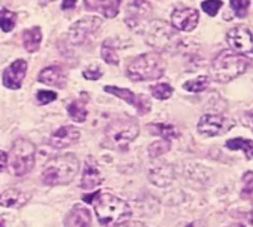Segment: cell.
<instances>
[{
	"label": "cell",
	"mask_w": 253,
	"mask_h": 227,
	"mask_svg": "<svg viewBox=\"0 0 253 227\" xmlns=\"http://www.w3.org/2000/svg\"><path fill=\"white\" fill-rule=\"evenodd\" d=\"M94 209L98 221L103 226H118L124 223L126 218L131 217V208L125 200L110 195V193H100L95 195Z\"/></svg>",
	"instance_id": "1"
},
{
	"label": "cell",
	"mask_w": 253,
	"mask_h": 227,
	"mask_svg": "<svg viewBox=\"0 0 253 227\" xmlns=\"http://www.w3.org/2000/svg\"><path fill=\"white\" fill-rule=\"evenodd\" d=\"M79 171V161L73 155H61L51 159L42 174V180L46 186H66L72 183Z\"/></svg>",
	"instance_id": "2"
},
{
	"label": "cell",
	"mask_w": 253,
	"mask_h": 227,
	"mask_svg": "<svg viewBox=\"0 0 253 227\" xmlns=\"http://www.w3.org/2000/svg\"><path fill=\"white\" fill-rule=\"evenodd\" d=\"M137 135L139 125L136 122L128 119H116L110 122L104 130L103 147L116 152H126Z\"/></svg>",
	"instance_id": "3"
},
{
	"label": "cell",
	"mask_w": 253,
	"mask_h": 227,
	"mask_svg": "<svg viewBox=\"0 0 253 227\" xmlns=\"http://www.w3.org/2000/svg\"><path fill=\"white\" fill-rule=\"evenodd\" d=\"M249 61L234 52V51H222L211 63V73L217 82H231L235 77L241 76L247 70Z\"/></svg>",
	"instance_id": "4"
},
{
	"label": "cell",
	"mask_w": 253,
	"mask_h": 227,
	"mask_svg": "<svg viewBox=\"0 0 253 227\" xmlns=\"http://www.w3.org/2000/svg\"><path fill=\"white\" fill-rule=\"evenodd\" d=\"M166 71V63L164 60L154 52L142 54L137 58H134L128 68H126V76L134 82H143V80H155L160 79Z\"/></svg>",
	"instance_id": "5"
},
{
	"label": "cell",
	"mask_w": 253,
	"mask_h": 227,
	"mask_svg": "<svg viewBox=\"0 0 253 227\" xmlns=\"http://www.w3.org/2000/svg\"><path fill=\"white\" fill-rule=\"evenodd\" d=\"M36 162V147L29 140H17L11 150V158L8 162L9 172L12 175L21 177L30 172Z\"/></svg>",
	"instance_id": "6"
},
{
	"label": "cell",
	"mask_w": 253,
	"mask_h": 227,
	"mask_svg": "<svg viewBox=\"0 0 253 227\" xmlns=\"http://www.w3.org/2000/svg\"><path fill=\"white\" fill-rule=\"evenodd\" d=\"M146 42L158 51H173L180 45V37L167 23L157 20L146 29Z\"/></svg>",
	"instance_id": "7"
},
{
	"label": "cell",
	"mask_w": 253,
	"mask_h": 227,
	"mask_svg": "<svg viewBox=\"0 0 253 227\" xmlns=\"http://www.w3.org/2000/svg\"><path fill=\"white\" fill-rule=\"evenodd\" d=\"M152 6L146 0H131L126 6L125 24L136 33H145L151 24Z\"/></svg>",
	"instance_id": "8"
},
{
	"label": "cell",
	"mask_w": 253,
	"mask_h": 227,
	"mask_svg": "<svg viewBox=\"0 0 253 227\" xmlns=\"http://www.w3.org/2000/svg\"><path fill=\"white\" fill-rule=\"evenodd\" d=\"M235 122L229 118L220 115H204L198 121V132L206 137H216L226 134L231 128H234Z\"/></svg>",
	"instance_id": "9"
},
{
	"label": "cell",
	"mask_w": 253,
	"mask_h": 227,
	"mask_svg": "<svg viewBox=\"0 0 253 227\" xmlns=\"http://www.w3.org/2000/svg\"><path fill=\"white\" fill-rule=\"evenodd\" d=\"M101 26V20L97 17H85L76 21L69 30V39L75 45H82L86 42Z\"/></svg>",
	"instance_id": "10"
},
{
	"label": "cell",
	"mask_w": 253,
	"mask_h": 227,
	"mask_svg": "<svg viewBox=\"0 0 253 227\" xmlns=\"http://www.w3.org/2000/svg\"><path fill=\"white\" fill-rule=\"evenodd\" d=\"M228 45L237 54H250L253 52V34L246 27H234L226 34Z\"/></svg>",
	"instance_id": "11"
},
{
	"label": "cell",
	"mask_w": 253,
	"mask_h": 227,
	"mask_svg": "<svg viewBox=\"0 0 253 227\" xmlns=\"http://www.w3.org/2000/svg\"><path fill=\"white\" fill-rule=\"evenodd\" d=\"M104 91L107 94H112V95L124 99L125 102H128L130 105H134L139 110V113H142V115H145V113H148L151 110V101L145 95H137V94H134L130 89L118 88V86H104Z\"/></svg>",
	"instance_id": "12"
},
{
	"label": "cell",
	"mask_w": 253,
	"mask_h": 227,
	"mask_svg": "<svg viewBox=\"0 0 253 227\" xmlns=\"http://www.w3.org/2000/svg\"><path fill=\"white\" fill-rule=\"evenodd\" d=\"M198 20V11L192 8L174 9L171 14V26L179 32H192L197 27Z\"/></svg>",
	"instance_id": "13"
},
{
	"label": "cell",
	"mask_w": 253,
	"mask_h": 227,
	"mask_svg": "<svg viewBox=\"0 0 253 227\" xmlns=\"http://www.w3.org/2000/svg\"><path fill=\"white\" fill-rule=\"evenodd\" d=\"M26 74H27V63L24 60H17L3 71V77H2L3 85L9 89H20Z\"/></svg>",
	"instance_id": "14"
},
{
	"label": "cell",
	"mask_w": 253,
	"mask_h": 227,
	"mask_svg": "<svg viewBox=\"0 0 253 227\" xmlns=\"http://www.w3.org/2000/svg\"><path fill=\"white\" fill-rule=\"evenodd\" d=\"M81 137V132L75 127H63L58 128L49 138V144L54 149H66L75 144Z\"/></svg>",
	"instance_id": "15"
},
{
	"label": "cell",
	"mask_w": 253,
	"mask_h": 227,
	"mask_svg": "<svg viewBox=\"0 0 253 227\" xmlns=\"http://www.w3.org/2000/svg\"><path fill=\"white\" fill-rule=\"evenodd\" d=\"M38 80L43 85H49V86H55V88H64L67 83V73L60 65H51V67H45L39 73Z\"/></svg>",
	"instance_id": "16"
},
{
	"label": "cell",
	"mask_w": 253,
	"mask_h": 227,
	"mask_svg": "<svg viewBox=\"0 0 253 227\" xmlns=\"http://www.w3.org/2000/svg\"><path fill=\"white\" fill-rule=\"evenodd\" d=\"M88 11H95L106 18H115L119 12L121 0H84Z\"/></svg>",
	"instance_id": "17"
},
{
	"label": "cell",
	"mask_w": 253,
	"mask_h": 227,
	"mask_svg": "<svg viewBox=\"0 0 253 227\" xmlns=\"http://www.w3.org/2000/svg\"><path fill=\"white\" fill-rule=\"evenodd\" d=\"M101 180L103 178H101L100 169L97 166V162L94 161V158H88L85 162V168H84V174H82V180H81V187L85 190H92L101 184Z\"/></svg>",
	"instance_id": "18"
},
{
	"label": "cell",
	"mask_w": 253,
	"mask_h": 227,
	"mask_svg": "<svg viewBox=\"0 0 253 227\" xmlns=\"http://www.w3.org/2000/svg\"><path fill=\"white\" fill-rule=\"evenodd\" d=\"M91 223V215L86 206L84 205H75L67 217L64 218L66 227H88Z\"/></svg>",
	"instance_id": "19"
},
{
	"label": "cell",
	"mask_w": 253,
	"mask_h": 227,
	"mask_svg": "<svg viewBox=\"0 0 253 227\" xmlns=\"http://www.w3.org/2000/svg\"><path fill=\"white\" fill-rule=\"evenodd\" d=\"M29 200V196L17 189H9L0 195V205L5 208H23Z\"/></svg>",
	"instance_id": "20"
},
{
	"label": "cell",
	"mask_w": 253,
	"mask_h": 227,
	"mask_svg": "<svg viewBox=\"0 0 253 227\" xmlns=\"http://www.w3.org/2000/svg\"><path fill=\"white\" fill-rule=\"evenodd\" d=\"M42 42L41 27H32L23 32V45L29 52H36Z\"/></svg>",
	"instance_id": "21"
},
{
	"label": "cell",
	"mask_w": 253,
	"mask_h": 227,
	"mask_svg": "<svg viewBox=\"0 0 253 227\" xmlns=\"http://www.w3.org/2000/svg\"><path fill=\"white\" fill-rule=\"evenodd\" d=\"M67 113L69 116L75 121V122H85L86 116H88V111H86V104L82 99H75L69 104L67 107Z\"/></svg>",
	"instance_id": "22"
},
{
	"label": "cell",
	"mask_w": 253,
	"mask_h": 227,
	"mask_svg": "<svg viewBox=\"0 0 253 227\" xmlns=\"http://www.w3.org/2000/svg\"><path fill=\"white\" fill-rule=\"evenodd\" d=\"M226 147L229 150H241L247 159H253V141L244 138H234L226 141Z\"/></svg>",
	"instance_id": "23"
},
{
	"label": "cell",
	"mask_w": 253,
	"mask_h": 227,
	"mask_svg": "<svg viewBox=\"0 0 253 227\" xmlns=\"http://www.w3.org/2000/svg\"><path fill=\"white\" fill-rule=\"evenodd\" d=\"M149 131L163 137V140H171V138L179 137V131L176 130V127L169 125V124H151Z\"/></svg>",
	"instance_id": "24"
},
{
	"label": "cell",
	"mask_w": 253,
	"mask_h": 227,
	"mask_svg": "<svg viewBox=\"0 0 253 227\" xmlns=\"http://www.w3.org/2000/svg\"><path fill=\"white\" fill-rule=\"evenodd\" d=\"M209 85H210V79H209L207 76H200V77H197V79H192V80L185 82V83H183V89L188 91V92L197 94V92L206 91V89L209 88Z\"/></svg>",
	"instance_id": "25"
},
{
	"label": "cell",
	"mask_w": 253,
	"mask_h": 227,
	"mask_svg": "<svg viewBox=\"0 0 253 227\" xmlns=\"http://www.w3.org/2000/svg\"><path fill=\"white\" fill-rule=\"evenodd\" d=\"M101 58L110 65H118L119 64V58H118L115 46L112 45V40H106L103 43V46H101Z\"/></svg>",
	"instance_id": "26"
},
{
	"label": "cell",
	"mask_w": 253,
	"mask_h": 227,
	"mask_svg": "<svg viewBox=\"0 0 253 227\" xmlns=\"http://www.w3.org/2000/svg\"><path fill=\"white\" fill-rule=\"evenodd\" d=\"M17 15L9 9H0V29L5 33H9L15 27Z\"/></svg>",
	"instance_id": "27"
},
{
	"label": "cell",
	"mask_w": 253,
	"mask_h": 227,
	"mask_svg": "<svg viewBox=\"0 0 253 227\" xmlns=\"http://www.w3.org/2000/svg\"><path fill=\"white\" fill-rule=\"evenodd\" d=\"M170 147H171L170 140H158V141H155V143H152L149 146L148 152H149V156L151 158H158V156L167 153L170 150Z\"/></svg>",
	"instance_id": "28"
},
{
	"label": "cell",
	"mask_w": 253,
	"mask_h": 227,
	"mask_svg": "<svg viewBox=\"0 0 253 227\" xmlns=\"http://www.w3.org/2000/svg\"><path fill=\"white\" fill-rule=\"evenodd\" d=\"M151 92L157 99H169L173 95V88L169 83H157L151 86Z\"/></svg>",
	"instance_id": "29"
},
{
	"label": "cell",
	"mask_w": 253,
	"mask_h": 227,
	"mask_svg": "<svg viewBox=\"0 0 253 227\" xmlns=\"http://www.w3.org/2000/svg\"><path fill=\"white\" fill-rule=\"evenodd\" d=\"M229 5L238 18H244L249 12L250 0H229Z\"/></svg>",
	"instance_id": "30"
},
{
	"label": "cell",
	"mask_w": 253,
	"mask_h": 227,
	"mask_svg": "<svg viewBox=\"0 0 253 227\" xmlns=\"http://www.w3.org/2000/svg\"><path fill=\"white\" fill-rule=\"evenodd\" d=\"M222 0H204V2L201 3V9L207 14V15H210V17H214L217 12H219V9L222 8Z\"/></svg>",
	"instance_id": "31"
},
{
	"label": "cell",
	"mask_w": 253,
	"mask_h": 227,
	"mask_svg": "<svg viewBox=\"0 0 253 227\" xmlns=\"http://www.w3.org/2000/svg\"><path fill=\"white\" fill-rule=\"evenodd\" d=\"M253 193V171H247L243 175V190L241 196H249Z\"/></svg>",
	"instance_id": "32"
},
{
	"label": "cell",
	"mask_w": 253,
	"mask_h": 227,
	"mask_svg": "<svg viewBox=\"0 0 253 227\" xmlns=\"http://www.w3.org/2000/svg\"><path fill=\"white\" fill-rule=\"evenodd\" d=\"M36 98H38L39 104L45 105V104H49V102L55 101L57 99V94L55 92H51V91H39L38 95H36Z\"/></svg>",
	"instance_id": "33"
},
{
	"label": "cell",
	"mask_w": 253,
	"mask_h": 227,
	"mask_svg": "<svg viewBox=\"0 0 253 227\" xmlns=\"http://www.w3.org/2000/svg\"><path fill=\"white\" fill-rule=\"evenodd\" d=\"M82 74L86 80H98L103 76V71L98 65H92V67H88Z\"/></svg>",
	"instance_id": "34"
},
{
	"label": "cell",
	"mask_w": 253,
	"mask_h": 227,
	"mask_svg": "<svg viewBox=\"0 0 253 227\" xmlns=\"http://www.w3.org/2000/svg\"><path fill=\"white\" fill-rule=\"evenodd\" d=\"M115 227H148V226L145 223H142V221H124V223H121V224H118Z\"/></svg>",
	"instance_id": "35"
},
{
	"label": "cell",
	"mask_w": 253,
	"mask_h": 227,
	"mask_svg": "<svg viewBox=\"0 0 253 227\" xmlns=\"http://www.w3.org/2000/svg\"><path fill=\"white\" fill-rule=\"evenodd\" d=\"M8 165V155L0 150V171H3Z\"/></svg>",
	"instance_id": "36"
},
{
	"label": "cell",
	"mask_w": 253,
	"mask_h": 227,
	"mask_svg": "<svg viewBox=\"0 0 253 227\" xmlns=\"http://www.w3.org/2000/svg\"><path fill=\"white\" fill-rule=\"evenodd\" d=\"M76 5V0H63V3H61V9L67 11V9H73Z\"/></svg>",
	"instance_id": "37"
},
{
	"label": "cell",
	"mask_w": 253,
	"mask_h": 227,
	"mask_svg": "<svg viewBox=\"0 0 253 227\" xmlns=\"http://www.w3.org/2000/svg\"><path fill=\"white\" fill-rule=\"evenodd\" d=\"M247 221L253 226V211H252V212H249V215H247Z\"/></svg>",
	"instance_id": "38"
},
{
	"label": "cell",
	"mask_w": 253,
	"mask_h": 227,
	"mask_svg": "<svg viewBox=\"0 0 253 227\" xmlns=\"http://www.w3.org/2000/svg\"><path fill=\"white\" fill-rule=\"evenodd\" d=\"M0 227H6V226H5V220H3L2 217H0Z\"/></svg>",
	"instance_id": "39"
},
{
	"label": "cell",
	"mask_w": 253,
	"mask_h": 227,
	"mask_svg": "<svg viewBox=\"0 0 253 227\" xmlns=\"http://www.w3.org/2000/svg\"><path fill=\"white\" fill-rule=\"evenodd\" d=\"M250 127H252V131H253V116H250V121H249Z\"/></svg>",
	"instance_id": "40"
}]
</instances>
